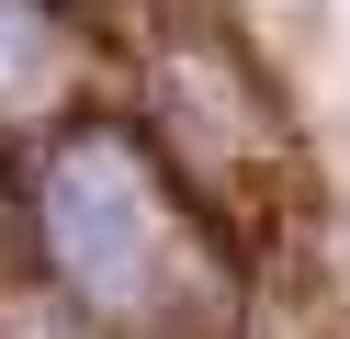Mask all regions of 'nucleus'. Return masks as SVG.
I'll use <instances>...</instances> for the list:
<instances>
[{
	"label": "nucleus",
	"mask_w": 350,
	"mask_h": 339,
	"mask_svg": "<svg viewBox=\"0 0 350 339\" xmlns=\"http://www.w3.org/2000/svg\"><path fill=\"white\" fill-rule=\"evenodd\" d=\"M46 238L68 260V283L102 316H159L192 271L181 203L159 192V170L136 158V136H68L46 158Z\"/></svg>",
	"instance_id": "f257e3e1"
},
{
	"label": "nucleus",
	"mask_w": 350,
	"mask_h": 339,
	"mask_svg": "<svg viewBox=\"0 0 350 339\" xmlns=\"http://www.w3.org/2000/svg\"><path fill=\"white\" fill-rule=\"evenodd\" d=\"M57 79H68V34H57V12H46V0H0V102L23 113V102H46Z\"/></svg>",
	"instance_id": "f03ea898"
}]
</instances>
